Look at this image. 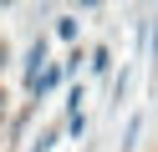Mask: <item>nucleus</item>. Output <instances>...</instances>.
<instances>
[{"instance_id": "nucleus-1", "label": "nucleus", "mask_w": 158, "mask_h": 152, "mask_svg": "<svg viewBox=\"0 0 158 152\" xmlns=\"http://www.w3.org/2000/svg\"><path fill=\"white\" fill-rule=\"evenodd\" d=\"M41 61H46V41H36V46L26 51V86H36V76H41Z\"/></svg>"}, {"instance_id": "nucleus-2", "label": "nucleus", "mask_w": 158, "mask_h": 152, "mask_svg": "<svg viewBox=\"0 0 158 152\" xmlns=\"http://www.w3.org/2000/svg\"><path fill=\"white\" fill-rule=\"evenodd\" d=\"M56 36H61V41H77V15H61V20H56Z\"/></svg>"}, {"instance_id": "nucleus-3", "label": "nucleus", "mask_w": 158, "mask_h": 152, "mask_svg": "<svg viewBox=\"0 0 158 152\" xmlns=\"http://www.w3.org/2000/svg\"><path fill=\"white\" fill-rule=\"evenodd\" d=\"M138 132H143V122L133 117V122H127V132H123V152H133V142H138Z\"/></svg>"}]
</instances>
